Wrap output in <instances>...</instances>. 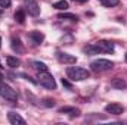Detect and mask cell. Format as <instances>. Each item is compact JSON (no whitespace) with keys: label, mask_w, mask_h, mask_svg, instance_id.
<instances>
[{"label":"cell","mask_w":127,"mask_h":125,"mask_svg":"<svg viewBox=\"0 0 127 125\" xmlns=\"http://www.w3.org/2000/svg\"><path fill=\"white\" fill-rule=\"evenodd\" d=\"M112 66H114V62L108 59H96L90 63V69L93 72H105V71L112 69Z\"/></svg>","instance_id":"obj_3"},{"label":"cell","mask_w":127,"mask_h":125,"mask_svg":"<svg viewBox=\"0 0 127 125\" xmlns=\"http://www.w3.org/2000/svg\"><path fill=\"white\" fill-rule=\"evenodd\" d=\"M59 113H68V115H71V116H77L78 115V110L75 109V107H68V106H64L59 109Z\"/></svg>","instance_id":"obj_16"},{"label":"cell","mask_w":127,"mask_h":125,"mask_svg":"<svg viewBox=\"0 0 127 125\" xmlns=\"http://www.w3.org/2000/svg\"><path fill=\"white\" fill-rule=\"evenodd\" d=\"M0 47H1V38H0Z\"/></svg>","instance_id":"obj_25"},{"label":"cell","mask_w":127,"mask_h":125,"mask_svg":"<svg viewBox=\"0 0 127 125\" xmlns=\"http://www.w3.org/2000/svg\"><path fill=\"white\" fill-rule=\"evenodd\" d=\"M74 1H77V3H86L87 0H74Z\"/></svg>","instance_id":"obj_24"},{"label":"cell","mask_w":127,"mask_h":125,"mask_svg":"<svg viewBox=\"0 0 127 125\" xmlns=\"http://www.w3.org/2000/svg\"><path fill=\"white\" fill-rule=\"evenodd\" d=\"M0 15H1V12H0Z\"/></svg>","instance_id":"obj_28"},{"label":"cell","mask_w":127,"mask_h":125,"mask_svg":"<svg viewBox=\"0 0 127 125\" xmlns=\"http://www.w3.org/2000/svg\"><path fill=\"white\" fill-rule=\"evenodd\" d=\"M53 7L58 9V10H66V9L69 7V4H68L66 0H58V1L53 3Z\"/></svg>","instance_id":"obj_17"},{"label":"cell","mask_w":127,"mask_h":125,"mask_svg":"<svg viewBox=\"0 0 127 125\" xmlns=\"http://www.w3.org/2000/svg\"><path fill=\"white\" fill-rule=\"evenodd\" d=\"M83 53L92 56V55H97V53H100V52H99V49L96 47V44H89V46H84V47H83Z\"/></svg>","instance_id":"obj_12"},{"label":"cell","mask_w":127,"mask_h":125,"mask_svg":"<svg viewBox=\"0 0 127 125\" xmlns=\"http://www.w3.org/2000/svg\"><path fill=\"white\" fill-rule=\"evenodd\" d=\"M58 18H59V19H71V21H77V19H78V16H77V15H74V13H66V12L59 13V15H58Z\"/></svg>","instance_id":"obj_18"},{"label":"cell","mask_w":127,"mask_h":125,"mask_svg":"<svg viewBox=\"0 0 127 125\" xmlns=\"http://www.w3.org/2000/svg\"><path fill=\"white\" fill-rule=\"evenodd\" d=\"M32 68L37 71V72H43V71H47V66H46V63L44 62H40V61H31L30 62Z\"/></svg>","instance_id":"obj_13"},{"label":"cell","mask_w":127,"mask_h":125,"mask_svg":"<svg viewBox=\"0 0 127 125\" xmlns=\"http://www.w3.org/2000/svg\"><path fill=\"white\" fill-rule=\"evenodd\" d=\"M100 3H102L103 7H114V6H117L120 1H118V0H100Z\"/></svg>","instance_id":"obj_20"},{"label":"cell","mask_w":127,"mask_h":125,"mask_svg":"<svg viewBox=\"0 0 127 125\" xmlns=\"http://www.w3.org/2000/svg\"><path fill=\"white\" fill-rule=\"evenodd\" d=\"M126 62H127V55H126Z\"/></svg>","instance_id":"obj_26"},{"label":"cell","mask_w":127,"mask_h":125,"mask_svg":"<svg viewBox=\"0 0 127 125\" xmlns=\"http://www.w3.org/2000/svg\"><path fill=\"white\" fill-rule=\"evenodd\" d=\"M66 75L72 81H83L90 77V72L80 66H69V68H66Z\"/></svg>","instance_id":"obj_1"},{"label":"cell","mask_w":127,"mask_h":125,"mask_svg":"<svg viewBox=\"0 0 127 125\" xmlns=\"http://www.w3.org/2000/svg\"><path fill=\"white\" fill-rule=\"evenodd\" d=\"M0 68H1V63H0Z\"/></svg>","instance_id":"obj_27"},{"label":"cell","mask_w":127,"mask_h":125,"mask_svg":"<svg viewBox=\"0 0 127 125\" xmlns=\"http://www.w3.org/2000/svg\"><path fill=\"white\" fill-rule=\"evenodd\" d=\"M0 96L3 97V99H6V100H10V102H15L16 100V91L10 87V85H7V84H4V83H1L0 81Z\"/></svg>","instance_id":"obj_4"},{"label":"cell","mask_w":127,"mask_h":125,"mask_svg":"<svg viewBox=\"0 0 127 125\" xmlns=\"http://www.w3.org/2000/svg\"><path fill=\"white\" fill-rule=\"evenodd\" d=\"M12 49L15 50V52H22V46H21V41H19V38H12Z\"/></svg>","instance_id":"obj_19"},{"label":"cell","mask_w":127,"mask_h":125,"mask_svg":"<svg viewBox=\"0 0 127 125\" xmlns=\"http://www.w3.org/2000/svg\"><path fill=\"white\" fill-rule=\"evenodd\" d=\"M126 85H127L126 80H123V78H120V77H117V78H114V80L111 81V87L115 88V90H124Z\"/></svg>","instance_id":"obj_11"},{"label":"cell","mask_w":127,"mask_h":125,"mask_svg":"<svg viewBox=\"0 0 127 125\" xmlns=\"http://www.w3.org/2000/svg\"><path fill=\"white\" fill-rule=\"evenodd\" d=\"M28 38L31 40L34 44H40V43L44 40V35L40 31H30L28 32Z\"/></svg>","instance_id":"obj_10"},{"label":"cell","mask_w":127,"mask_h":125,"mask_svg":"<svg viewBox=\"0 0 127 125\" xmlns=\"http://www.w3.org/2000/svg\"><path fill=\"white\" fill-rule=\"evenodd\" d=\"M7 119H9V122L12 125H24L25 124V119L22 116H19L18 113H15V112H9L7 113Z\"/></svg>","instance_id":"obj_9"},{"label":"cell","mask_w":127,"mask_h":125,"mask_svg":"<svg viewBox=\"0 0 127 125\" xmlns=\"http://www.w3.org/2000/svg\"><path fill=\"white\" fill-rule=\"evenodd\" d=\"M105 112L111 113V115H121L124 112V107L118 103H109V104L105 106Z\"/></svg>","instance_id":"obj_8"},{"label":"cell","mask_w":127,"mask_h":125,"mask_svg":"<svg viewBox=\"0 0 127 125\" xmlns=\"http://www.w3.org/2000/svg\"><path fill=\"white\" fill-rule=\"evenodd\" d=\"M13 18H15V21H16L18 24H24V21H25V10H24V9H18V10L15 12Z\"/></svg>","instance_id":"obj_15"},{"label":"cell","mask_w":127,"mask_h":125,"mask_svg":"<svg viewBox=\"0 0 127 125\" xmlns=\"http://www.w3.org/2000/svg\"><path fill=\"white\" fill-rule=\"evenodd\" d=\"M24 7L31 16H38L40 15V6L35 0H24Z\"/></svg>","instance_id":"obj_5"},{"label":"cell","mask_w":127,"mask_h":125,"mask_svg":"<svg viewBox=\"0 0 127 125\" xmlns=\"http://www.w3.org/2000/svg\"><path fill=\"white\" fill-rule=\"evenodd\" d=\"M10 0H0V7L1 9H6V7H10Z\"/></svg>","instance_id":"obj_22"},{"label":"cell","mask_w":127,"mask_h":125,"mask_svg":"<svg viewBox=\"0 0 127 125\" xmlns=\"http://www.w3.org/2000/svg\"><path fill=\"white\" fill-rule=\"evenodd\" d=\"M62 85L65 88H68V90H72V84H71L68 80H65V78H62Z\"/></svg>","instance_id":"obj_23"},{"label":"cell","mask_w":127,"mask_h":125,"mask_svg":"<svg viewBox=\"0 0 127 125\" xmlns=\"http://www.w3.org/2000/svg\"><path fill=\"white\" fill-rule=\"evenodd\" d=\"M56 59L61 63H65V65H74L77 62V58L72 56V55H68L65 52H56Z\"/></svg>","instance_id":"obj_6"},{"label":"cell","mask_w":127,"mask_h":125,"mask_svg":"<svg viewBox=\"0 0 127 125\" xmlns=\"http://www.w3.org/2000/svg\"><path fill=\"white\" fill-rule=\"evenodd\" d=\"M96 47L99 49V52L100 53H112L114 52V43H111V41H106V40H99L97 43H96Z\"/></svg>","instance_id":"obj_7"},{"label":"cell","mask_w":127,"mask_h":125,"mask_svg":"<svg viewBox=\"0 0 127 125\" xmlns=\"http://www.w3.org/2000/svg\"><path fill=\"white\" fill-rule=\"evenodd\" d=\"M37 81L40 85H43L44 88L47 90H55L56 88V83H55V78L52 77V74H49L47 71H43V72H38L37 75Z\"/></svg>","instance_id":"obj_2"},{"label":"cell","mask_w":127,"mask_h":125,"mask_svg":"<svg viewBox=\"0 0 127 125\" xmlns=\"http://www.w3.org/2000/svg\"><path fill=\"white\" fill-rule=\"evenodd\" d=\"M6 63H7L9 68H18L21 65V61L15 56H6Z\"/></svg>","instance_id":"obj_14"},{"label":"cell","mask_w":127,"mask_h":125,"mask_svg":"<svg viewBox=\"0 0 127 125\" xmlns=\"http://www.w3.org/2000/svg\"><path fill=\"white\" fill-rule=\"evenodd\" d=\"M41 106H44V107H53V106H55V100H53V99L46 97V99H43Z\"/></svg>","instance_id":"obj_21"}]
</instances>
